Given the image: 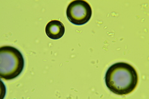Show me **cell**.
Here are the masks:
<instances>
[{"label":"cell","mask_w":149,"mask_h":99,"mask_svg":"<svg viewBox=\"0 0 149 99\" xmlns=\"http://www.w3.org/2000/svg\"><path fill=\"white\" fill-rule=\"evenodd\" d=\"M104 79L109 91L119 96L128 95L132 92L139 82L136 69L125 62L112 64L107 70Z\"/></svg>","instance_id":"cell-1"},{"label":"cell","mask_w":149,"mask_h":99,"mask_svg":"<svg viewBox=\"0 0 149 99\" xmlns=\"http://www.w3.org/2000/svg\"><path fill=\"white\" fill-rule=\"evenodd\" d=\"M24 60L21 51L15 47L3 46L0 48V77L12 80L22 73Z\"/></svg>","instance_id":"cell-2"},{"label":"cell","mask_w":149,"mask_h":99,"mask_svg":"<svg viewBox=\"0 0 149 99\" xmlns=\"http://www.w3.org/2000/svg\"><path fill=\"white\" fill-rule=\"evenodd\" d=\"M66 14L68 19L73 24L85 25L91 19L92 9L87 1L75 0L68 4Z\"/></svg>","instance_id":"cell-3"},{"label":"cell","mask_w":149,"mask_h":99,"mask_svg":"<svg viewBox=\"0 0 149 99\" xmlns=\"http://www.w3.org/2000/svg\"><path fill=\"white\" fill-rule=\"evenodd\" d=\"M65 28L63 24L58 20H52L48 22L45 27V33L52 40H58L63 36Z\"/></svg>","instance_id":"cell-4"}]
</instances>
